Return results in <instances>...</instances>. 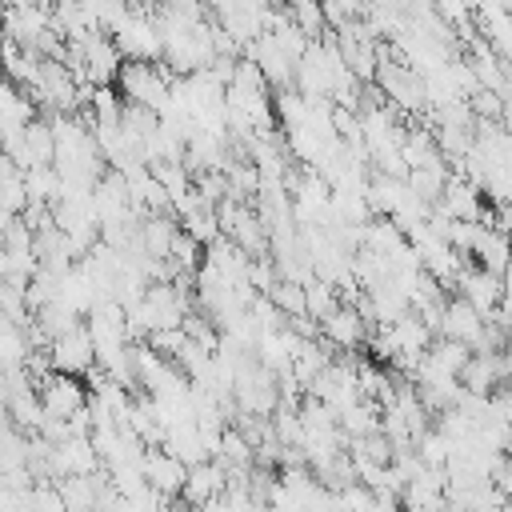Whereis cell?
Returning a JSON list of instances; mask_svg holds the SVG:
<instances>
[{
	"label": "cell",
	"instance_id": "6da1fadb",
	"mask_svg": "<svg viewBox=\"0 0 512 512\" xmlns=\"http://www.w3.org/2000/svg\"><path fill=\"white\" fill-rule=\"evenodd\" d=\"M36 396H40L44 416L64 420V424L88 408V392H84V384H80L76 376H60V372L44 376V380L36 384Z\"/></svg>",
	"mask_w": 512,
	"mask_h": 512
},
{
	"label": "cell",
	"instance_id": "7a4b0ae2",
	"mask_svg": "<svg viewBox=\"0 0 512 512\" xmlns=\"http://www.w3.org/2000/svg\"><path fill=\"white\" fill-rule=\"evenodd\" d=\"M48 364L60 376H84V372H92L96 368V348H92L88 328L80 324V328L64 332L60 340H52L48 344Z\"/></svg>",
	"mask_w": 512,
	"mask_h": 512
},
{
	"label": "cell",
	"instance_id": "3957f363",
	"mask_svg": "<svg viewBox=\"0 0 512 512\" xmlns=\"http://www.w3.org/2000/svg\"><path fill=\"white\" fill-rule=\"evenodd\" d=\"M500 292H504V280L492 276V272H484V268H476V264H468V268L460 272V280H456V296H460L464 304H472V308L480 312V320H492V316H496Z\"/></svg>",
	"mask_w": 512,
	"mask_h": 512
},
{
	"label": "cell",
	"instance_id": "277c9868",
	"mask_svg": "<svg viewBox=\"0 0 512 512\" xmlns=\"http://www.w3.org/2000/svg\"><path fill=\"white\" fill-rule=\"evenodd\" d=\"M320 336H324V344L328 348H340V356L344 352H352V348H360L368 336H372V328L364 324V316L352 308V304H340L336 312H328L320 324Z\"/></svg>",
	"mask_w": 512,
	"mask_h": 512
},
{
	"label": "cell",
	"instance_id": "5b68a950",
	"mask_svg": "<svg viewBox=\"0 0 512 512\" xmlns=\"http://www.w3.org/2000/svg\"><path fill=\"white\" fill-rule=\"evenodd\" d=\"M484 324H488V320H480V312H476L472 304H464L460 296L444 300V308H440V336H444V340L464 344L468 352H472V344L480 340Z\"/></svg>",
	"mask_w": 512,
	"mask_h": 512
},
{
	"label": "cell",
	"instance_id": "8992f818",
	"mask_svg": "<svg viewBox=\"0 0 512 512\" xmlns=\"http://www.w3.org/2000/svg\"><path fill=\"white\" fill-rule=\"evenodd\" d=\"M140 472H144V484L156 488V492L168 496V500L180 496V492H184V480H188V468H184L176 456H168L164 448H148Z\"/></svg>",
	"mask_w": 512,
	"mask_h": 512
},
{
	"label": "cell",
	"instance_id": "52a82bcc",
	"mask_svg": "<svg viewBox=\"0 0 512 512\" xmlns=\"http://www.w3.org/2000/svg\"><path fill=\"white\" fill-rule=\"evenodd\" d=\"M468 256H476V268H484L492 276H504L508 264H512V244L496 224H476V240H472Z\"/></svg>",
	"mask_w": 512,
	"mask_h": 512
},
{
	"label": "cell",
	"instance_id": "ba28073f",
	"mask_svg": "<svg viewBox=\"0 0 512 512\" xmlns=\"http://www.w3.org/2000/svg\"><path fill=\"white\" fill-rule=\"evenodd\" d=\"M220 496H224V464L204 460V464L188 468V480H184V492H180L184 504L204 508V504H212V500H220Z\"/></svg>",
	"mask_w": 512,
	"mask_h": 512
},
{
	"label": "cell",
	"instance_id": "9c48e42d",
	"mask_svg": "<svg viewBox=\"0 0 512 512\" xmlns=\"http://www.w3.org/2000/svg\"><path fill=\"white\" fill-rule=\"evenodd\" d=\"M504 384L500 376V356H468L464 372H460V388L472 396H492Z\"/></svg>",
	"mask_w": 512,
	"mask_h": 512
},
{
	"label": "cell",
	"instance_id": "30bf717a",
	"mask_svg": "<svg viewBox=\"0 0 512 512\" xmlns=\"http://www.w3.org/2000/svg\"><path fill=\"white\" fill-rule=\"evenodd\" d=\"M300 288H304V316H308V320H316V324H320L328 312H336V308H340V296H336V288H332L328 280L312 276V280H304Z\"/></svg>",
	"mask_w": 512,
	"mask_h": 512
},
{
	"label": "cell",
	"instance_id": "8fae6325",
	"mask_svg": "<svg viewBox=\"0 0 512 512\" xmlns=\"http://www.w3.org/2000/svg\"><path fill=\"white\" fill-rule=\"evenodd\" d=\"M32 512H68V508H64L60 488H56V484H48V480L32 484Z\"/></svg>",
	"mask_w": 512,
	"mask_h": 512
}]
</instances>
